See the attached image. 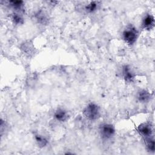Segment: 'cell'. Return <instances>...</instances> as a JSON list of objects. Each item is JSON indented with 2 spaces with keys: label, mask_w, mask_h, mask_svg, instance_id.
<instances>
[{
  "label": "cell",
  "mask_w": 155,
  "mask_h": 155,
  "mask_svg": "<svg viewBox=\"0 0 155 155\" xmlns=\"http://www.w3.org/2000/svg\"><path fill=\"white\" fill-rule=\"evenodd\" d=\"M139 33L137 29L133 25H128L123 31L122 36L125 42L128 45H133L138 38Z\"/></svg>",
  "instance_id": "cell-1"
},
{
  "label": "cell",
  "mask_w": 155,
  "mask_h": 155,
  "mask_svg": "<svg viewBox=\"0 0 155 155\" xmlns=\"http://www.w3.org/2000/svg\"><path fill=\"white\" fill-rule=\"evenodd\" d=\"M84 115L90 120H95L100 117L99 107L95 103H89L84 109Z\"/></svg>",
  "instance_id": "cell-2"
},
{
  "label": "cell",
  "mask_w": 155,
  "mask_h": 155,
  "mask_svg": "<svg viewBox=\"0 0 155 155\" xmlns=\"http://www.w3.org/2000/svg\"><path fill=\"white\" fill-rule=\"evenodd\" d=\"M99 133L103 139H110L115 134V128L113 125L104 123L99 127Z\"/></svg>",
  "instance_id": "cell-3"
},
{
  "label": "cell",
  "mask_w": 155,
  "mask_h": 155,
  "mask_svg": "<svg viewBox=\"0 0 155 155\" xmlns=\"http://www.w3.org/2000/svg\"><path fill=\"white\" fill-rule=\"evenodd\" d=\"M137 131L145 138L151 137L153 133L152 127L148 123L141 124L137 127Z\"/></svg>",
  "instance_id": "cell-4"
},
{
  "label": "cell",
  "mask_w": 155,
  "mask_h": 155,
  "mask_svg": "<svg viewBox=\"0 0 155 155\" xmlns=\"http://www.w3.org/2000/svg\"><path fill=\"white\" fill-rule=\"evenodd\" d=\"M122 74L127 82H131L134 79V73L129 65H124L122 67Z\"/></svg>",
  "instance_id": "cell-5"
},
{
  "label": "cell",
  "mask_w": 155,
  "mask_h": 155,
  "mask_svg": "<svg viewBox=\"0 0 155 155\" xmlns=\"http://www.w3.org/2000/svg\"><path fill=\"white\" fill-rule=\"evenodd\" d=\"M154 25V18L151 15H147L144 16L142 22V26L144 29L151 30Z\"/></svg>",
  "instance_id": "cell-6"
},
{
  "label": "cell",
  "mask_w": 155,
  "mask_h": 155,
  "mask_svg": "<svg viewBox=\"0 0 155 155\" xmlns=\"http://www.w3.org/2000/svg\"><path fill=\"white\" fill-rule=\"evenodd\" d=\"M54 117L59 122H65L68 119V114L65 109L62 108H58L54 113Z\"/></svg>",
  "instance_id": "cell-7"
},
{
  "label": "cell",
  "mask_w": 155,
  "mask_h": 155,
  "mask_svg": "<svg viewBox=\"0 0 155 155\" xmlns=\"http://www.w3.org/2000/svg\"><path fill=\"white\" fill-rule=\"evenodd\" d=\"M137 100L142 103H145L150 101L151 94L146 90H140L137 93Z\"/></svg>",
  "instance_id": "cell-8"
},
{
  "label": "cell",
  "mask_w": 155,
  "mask_h": 155,
  "mask_svg": "<svg viewBox=\"0 0 155 155\" xmlns=\"http://www.w3.org/2000/svg\"><path fill=\"white\" fill-rule=\"evenodd\" d=\"M36 18L38 22L42 24H46L48 22V17L47 14L42 10L38 11L36 13Z\"/></svg>",
  "instance_id": "cell-9"
},
{
  "label": "cell",
  "mask_w": 155,
  "mask_h": 155,
  "mask_svg": "<svg viewBox=\"0 0 155 155\" xmlns=\"http://www.w3.org/2000/svg\"><path fill=\"white\" fill-rule=\"evenodd\" d=\"M35 139L38 145L41 148H42L46 146L47 144L48 143L47 139L44 136H42V135L36 134L35 136Z\"/></svg>",
  "instance_id": "cell-10"
},
{
  "label": "cell",
  "mask_w": 155,
  "mask_h": 155,
  "mask_svg": "<svg viewBox=\"0 0 155 155\" xmlns=\"http://www.w3.org/2000/svg\"><path fill=\"white\" fill-rule=\"evenodd\" d=\"M98 5V2L92 1L85 6V9L88 13H92L96 10Z\"/></svg>",
  "instance_id": "cell-11"
},
{
  "label": "cell",
  "mask_w": 155,
  "mask_h": 155,
  "mask_svg": "<svg viewBox=\"0 0 155 155\" xmlns=\"http://www.w3.org/2000/svg\"><path fill=\"white\" fill-rule=\"evenodd\" d=\"M145 143H146V146L147 149L151 152L154 151V140L153 138L149 137L145 138Z\"/></svg>",
  "instance_id": "cell-12"
},
{
  "label": "cell",
  "mask_w": 155,
  "mask_h": 155,
  "mask_svg": "<svg viewBox=\"0 0 155 155\" xmlns=\"http://www.w3.org/2000/svg\"><path fill=\"white\" fill-rule=\"evenodd\" d=\"M12 20L14 24H16L17 25L22 24L24 23V19L22 17L17 13H14L12 16Z\"/></svg>",
  "instance_id": "cell-13"
},
{
  "label": "cell",
  "mask_w": 155,
  "mask_h": 155,
  "mask_svg": "<svg viewBox=\"0 0 155 155\" xmlns=\"http://www.w3.org/2000/svg\"><path fill=\"white\" fill-rule=\"evenodd\" d=\"M9 3L13 8L19 10L22 8L24 2L22 1H10Z\"/></svg>",
  "instance_id": "cell-14"
}]
</instances>
